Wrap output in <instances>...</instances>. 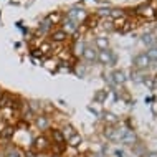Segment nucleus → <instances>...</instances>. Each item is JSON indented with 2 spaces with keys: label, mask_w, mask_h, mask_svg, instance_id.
I'll return each instance as SVG.
<instances>
[{
  "label": "nucleus",
  "mask_w": 157,
  "mask_h": 157,
  "mask_svg": "<svg viewBox=\"0 0 157 157\" xmlns=\"http://www.w3.org/2000/svg\"><path fill=\"white\" fill-rule=\"evenodd\" d=\"M151 58L147 56V53H141L134 58V66L139 68V70H144V68H149L151 66Z\"/></svg>",
  "instance_id": "nucleus-1"
},
{
  "label": "nucleus",
  "mask_w": 157,
  "mask_h": 157,
  "mask_svg": "<svg viewBox=\"0 0 157 157\" xmlns=\"http://www.w3.org/2000/svg\"><path fill=\"white\" fill-rule=\"evenodd\" d=\"M98 60L103 63V65H111L114 61V56L109 50H103V52H99V55H98Z\"/></svg>",
  "instance_id": "nucleus-2"
},
{
  "label": "nucleus",
  "mask_w": 157,
  "mask_h": 157,
  "mask_svg": "<svg viewBox=\"0 0 157 157\" xmlns=\"http://www.w3.org/2000/svg\"><path fill=\"white\" fill-rule=\"evenodd\" d=\"M136 134H134V131H129V129H126L124 132H122V137L119 139V141L122 144H134L136 142Z\"/></svg>",
  "instance_id": "nucleus-3"
},
{
  "label": "nucleus",
  "mask_w": 157,
  "mask_h": 157,
  "mask_svg": "<svg viewBox=\"0 0 157 157\" xmlns=\"http://www.w3.org/2000/svg\"><path fill=\"white\" fill-rule=\"evenodd\" d=\"M68 15H70L71 20H75V22H78V20H83L86 13H84L83 8H71L70 12H68Z\"/></svg>",
  "instance_id": "nucleus-4"
},
{
  "label": "nucleus",
  "mask_w": 157,
  "mask_h": 157,
  "mask_svg": "<svg viewBox=\"0 0 157 157\" xmlns=\"http://www.w3.org/2000/svg\"><path fill=\"white\" fill-rule=\"evenodd\" d=\"M122 132L124 131H119V129H108L106 131V137L111 139V141H119L122 137Z\"/></svg>",
  "instance_id": "nucleus-5"
},
{
  "label": "nucleus",
  "mask_w": 157,
  "mask_h": 157,
  "mask_svg": "<svg viewBox=\"0 0 157 157\" xmlns=\"http://www.w3.org/2000/svg\"><path fill=\"white\" fill-rule=\"evenodd\" d=\"M83 56H84V60L90 61V63H93V61H96V60H98V55H96V52H94L93 48H84Z\"/></svg>",
  "instance_id": "nucleus-6"
},
{
  "label": "nucleus",
  "mask_w": 157,
  "mask_h": 157,
  "mask_svg": "<svg viewBox=\"0 0 157 157\" xmlns=\"http://www.w3.org/2000/svg\"><path fill=\"white\" fill-rule=\"evenodd\" d=\"M78 30V22H75V20H71V18H68V20H65V30L63 32H68V33H73V32H76Z\"/></svg>",
  "instance_id": "nucleus-7"
},
{
  "label": "nucleus",
  "mask_w": 157,
  "mask_h": 157,
  "mask_svg": "<svg viewBox=\"0 0 157 157\" xmlns=\"http://www.w3.org/2000/svg\"><path fill=\"white\" fill-rule=\"evenodd\" d=\"M155 40H157V38L152 35V33H144V35H142V43L147 45V46H154Z\"/></svg>",
  "instance_id": "nucleus-8"
},
{
  "label": "nucleus",
  "mask_w": 157,
  "mask_h": 157,
  "mask_svg": "<svg viewBox=\"0 0 157 157\" xmlns=\"http://www.w3.org/2000/svg\"><path fill=\"white\" fill-rule=\"evenodd\" d=\"M12 106H15V104H13V99L10 96L3 94L0 98V108H12Z\"/></svg>",
  "instance_id": "nucleus-9"
},
{
  "label": "nucleus",
  "mask_w": 157,
  "mask_h": 157,
  "mask_svg": "<svg viewBox=\"0 0 157 157\" xmlns=\"http://www.w3.org/2000/svg\"><path fill=\"white\" fill-rule=\"evenodd\" d=\"M113 79H114V83H116V84H122V83H126V75L122 73V71H114V73H113Z\"/></svg>",
  "instance_id": "nucleus-10"
},
{
  "label": "nucleus",
  "mask_w": 157,
  "mask_h": 157,
  "mask_svg": "<svg viewBox=\"0 0 157 157\" xmlns=\"http://www.w3.org/2000/svg\"><path fill=\"white\" fill-rule=\"evenodd\" d=\"M46 147H48V142H46L45 137H36L35 139V149L36 151H43Z\"/></svg>",
  "instance_id": "nucleus-11"
},
{
  "label": "nucleus",
  "mask_w": 157,
  "mask_h": 157,
  "mask_svg": "<svg viewBox=\"0 0 157 157\" xmlns=\"http://www.w3.org/2000/svg\"><path fill=\"white\" fill-rule=\"evenodd\" d=\"M96 46L103 52V50H108V46H109V41H108V38H104V36H99L96 40Z\"/></svg>",
  "instance_id": "nucleus-12"
},
{
  "label": "nucleus",
  "mask_w": 157,
  "mask_h": 157,
  "mask_svg": "<svg viewBox=\"0 0 157 157\" xmlns=\"http://www.w3.org/2000/svg\"><path fill=\"white\" fill-rule=\"evenodd\" d=\"M13 132H15L13 127H12V126H7L5 129H3L2 132H0V137H2V139H10L12 136H13Z\"/></svg>",
  "instance_id": "nucleus-13"
},
{
  "label": "nucleus",
  "mask_w": 157,
  "mask_h": 157,
  "mask_svg": "<svg viewBox=\"0 0 157 157\" xmlns=\"http://www.w3.org/2000/svg\"><path fill=\"white\" fill-rule=\"evenodd\" d=\"M52 38H53L55 41H63V40H66V38H68V35L63 30H56V32H53Z\"/></svg>",
  "instance_id": "nucleus-14"
},
{
  "label": "nucleus",
  "mask_w": 157,
  "mask_h": 157,
  "mask_svg": "<svg viewBox=\"0 0 157 157\" xmlns=\"http://www.w3.org/2000/svg\"><path fill=\"white\" fill-rule=\"evenodd\" d=\"M68 144H70L71 147H78L79 144H81V136H79V134H75V136H71V137L68 139Z\"/></svg>",
  "instance_id": "nucleus-15"
},
{
  "label": "nucleus",
  "mask_w": 157,
  "mask_h": 157,
  "mask_svg": "<svg viewBox=\"0 0 157 157\" xmlns=\"http://www.w3.org/2000/svg\"><path fill=\"white\" fill-rule=\"evenodd\" d=\"M139 13H142V15H147V17H152L154 15V10H152L151 7H139Z\"/></svg>",
  "instance_id": "nucleus-16"
},
{
  "label": "nucleus",
  "mask_w": 157,
  "mask_h": 157,
  "mask_svg": "<svg viewBox=\"0 0 157 157\" xmlns=\"http://www.w3.org/2000/svg\"><path fill=\"white\" fill-rule=\"evenodd\" d=\"M147 56L151 58V61H157V46H151V50L147 52Z\"/></svg>",
  "instance_id": "nucleus-17"
},
{
  "label": "nucleus",
  "mask_w": 157,
  "mask_h": 157,
  "mask_svg": "<svg viewBox=\"0 0 157 157\" xmlns=\"http://www.w3.org/2000/svg\"><path fill=\"white\" fill-rule=\"evenodd\" d=\"M53 139H55L58 144H61L63 141H65V136H63L61 131H53Z\"/></svg>",
  "instance_id": "nucleus-18"
},
{
  "label": "nucleus",
  "mask_w": 157,
  "mask_h": 157,
  "mask_svg": "<svg viewBox=\"0 0 157 157\" xmlns=\"http://www.w3.org/2000/svg\"><path fill=\"white\" fill-rule=\"evenodd\" d=\"M75 134H76V132H75V127H73V126H66L65 129H63V136H66L68 139H70L71 136H75Z\"/></svg>",
  "instance_id": "nucleus-19"
},
{
  "label": "nucleus",
  "mask_w": 157,
  "mask_h": 157,
  "mask_svg": "<svg viewBox=\"0 0 157 157\" xmlns=\"http://www.w3.org/2000/svg\"><path fill=\"white\" fill-rule=\"evenodd\" d=\"M36 126L41 127V129L48 127V119H46V117H38V119H36Z\"/></svg>",
  "instance_id": "nucleus-20"
},
{
  "label": "nucleus",
  "mask_w": 157,
  "mask_h": 157,
  "mask_svg": "<svg viewBox=\"0 0 157 157\" xmlns=\"http://www.w3.org/2000/svg\"><path fill=\"white\" fill-rule=\"evenodd\" d=\"M104 98H106V93H104V91H101V93H98V94H96L94 99H96V101H103Z\"/></svg>",
  "instance_id": "nucleus-21"
},
{
  "label": "nucleus",
  "mask_w": 157,
  "mask_h": 157,
  "mask_svg": "<svg viewBox=\"0 0 157 157\" xmlns=\"http://www.w3.org/2000/svg\"><path fill=\"white\" fill-rule=\"evenodd\" d=\"M50 28V22H43L41 23V27H40V32H46Z\"/></svg>",
  "instance_id": "nucleus-22"
},
{
  "label": "nucleus",
  "mask_w": 157,
  "mask_h": 157,
  "mask_svg": "<svg viewBox=\"0 0 157 157\" xmlns=\"http://www.w3.org/2000/svg\"><path fill=\"white\" fill-rule=\"evenodd\" d=\"M83 52H84V45L78 43V45H76V53H83Z\"/></svg>",
  "instance_id": "nucleus-23"
},
{
  "label": "nucleus",
  "mask_w": 157,
  "mask_h": 157,
  "mask_svg": "<svg viewBox=\"0 0 157 157\" xmlns=\"http://www.w3.org/2000/svg\"><path fill=\"white\" fill-rule=\"evenodd\" d=\"M109 13H111L113 17H116V18H117V17H121V10H113V12H109Z\"/></svg>",
  "instance_id": "nucleus-24"
},
{
  "label": "nucleus",
  "mask_w": 157,
  "mask_h": 157,
  "mask_svg": "<svg viewBox=\"0 0 157 157\" xmlns=\"http://www.w3.org/2000/svg\"><path fill=\"white\" fill-rule=\"evenodd\" d=\"M114 155L116 157H124L126 154H124V151H114Z\"/></svg>",
  "instance_id": "nucleus-25"
},
{
  "label": "nucleus",
  "mask_w": 157,
  "mask_h": 157,
  "mask_svg": "<svg viewBox=\"0 0 157 157\" xmlns=\"http://www.w3.org/2000/svg\"><path fill=\"white\" fill-rule=\"evenodd\" d=\"M106 121H111V122H114V121H116V117H114L113 114H106Z\"/></svg>",
  "instance_id": "nucleus-26"
},
{
  "label": "nucleus",
  "mask_w": 157,
  "mask_h": 157,
  "mask_svg": "<svg viewBox=\"0 0 157 157\" xmlns=\"http://www.w3.org/2000/svg\"><path fill=\"white\" fill-rule=\"evenodd\" d=\"M146 157H157V152H149Z\"/></svg>",
  "instance_id": "nucleus-27"
},
{
  "label": "nucleus",
  "mask_w": 157,
  "mask_h": 157,
  "mask_svg": "<svg viewBox=\"0 0 157 157\" xmlns=\"http://www.w3.org/2000/svg\"><path fill=\"white\" fill-rule=\"evenodd\" d=\"M101 15H109V10H101Z\"/></svg>",
  "instance_id": "nucleus-28"
},
{
  "label": "nucleus",
  "mask_w": 157,
  "mask_h": 157,
  "mask_svg": "<svg viewBox=\"0 0 157 157\" xmlns=\"http://www.w3.org/2000/svg\"><path fill=\"white\" fill-rule=\"evenodd\" d=\"M154 36H157V30H155V35H154Z\"/></svg>",
  "instance_id": "nucleus-29"
},
{
  "label": "nucleus",
  "mask_w": 157,
  "mask_h": 157,
  "mask_svg": "<svg viewBox=\"0 0 157 157\" xmlns=\"http://www.w3.org/2000/svg\"><path fill=\"white\" fill-rule=\"evenodd\" d=\"M94 157H101V155H94Z\"/></svg>",
  "instance_id": "nucleus-30"
},
{
  "label": "nucleus",
  "mask_w": 157,
  "mask_h": 157,
  "mask_svg": "<svg viewBox=\"0 0 157 157\" xmlns=\"http://www.w3.org/2000/svg\"><path fill=\"white\" fill-rule=\"evenodd\" d=\"M53 157H58V155H53Z\"/></svg>",
  "instance_id": "nucleus-31"
},
{
  "label": "nucleus",
  "mask_w": 157,
  "mask_h": 157,
  "mask_svg": "<svg viewBox=\"0 0 157 157\" xmlns=\"http://www.w3.org/2000/svg\"><path fill=\"white\" fill-rule=\"evenodd\" d=\"M38 157H41V155H38Z\"/></svg>",
  "instance_id": "nucleus-32"
}]
</instances>
